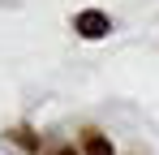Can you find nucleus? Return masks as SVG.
Instances as JSON below:
<instances>
[{
  "label": "nucleus",
  "mask_w": 159,
  "mask_h": 155,
  "mask_svg": "<svg viewBox=\"0 0 159 155\" xmlns=\"http://www.w3.org/2000/svg\"><path fill=\"white\" fill-rule=\"evenodd\" d=\"M73 30H78L82 39H103L107 30H112V22H107V13H99V9H82L78 17H73Z\"/></svg>",
  "instance_id": "1"
},
{
  "label": "nucleus",
  "mask_w": 159,
  "mask_h": 155,
  "mask_svg": "<svg viewBox=\"0 0 159 155\" xmlns=\"http://www.w3.org/2000/svg\"><path fill=\"white\" fill-rule=\"evenodd\" d=\"M86 155H112V142L99 134H86Z\"/></svg>",
  "instance_id": "2"
},
{
  "label": "nucleus",
  "mask_w": 159,
  "mask_h": 155,
  "mask_svg": "<svg viewBox=\"0 0 159 155\" xmlns=\"http://www.w3.org/2000/svg\"><path fill=\"white\" fill-rule=\"evenodd\" d=\"M13 142H17V147H26V151H34V138H30V129H13Z\"/></svg>",
  "instance_id": "3"
},
{
  "label": "nucleus",
  "mask_w": 159,
  "mask_h": 155,
  "mask_svg": "<svg viewBox=\"0 0 159 155\" xmlns=\"http://www.w3.org/2000/svg\"><path fill=\"white\" fill-rule=\"evenodd\" d=\"M56 155H73V151H69V147H60V151H56Z\"/></svg>",
  "instance_id": "4"
}]
</instances>
